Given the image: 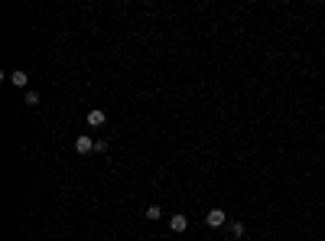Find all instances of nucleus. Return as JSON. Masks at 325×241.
I'll return each instance as SVG.
<instances>
[{"label": "nucleus", "mask_w": 325, "mask_h": 241, "mask_svg": "<svg viewBox=\"0 0 325 241\" xmlns=\"http://www.w3.org/2000/svg\"><path fill=\"white\" fill-rule=\"evenodd\" d=\"M169 228H173L176 235H179V231H185V228H189V219H185L182 212H176L173 219H169Z\"/></svg>", "instance_id": "39448f33"}, {"label": "nucleus", "mask_w": 325, "mask_h": 241, "mask_svg": "<svg viewBox=\"0 0 325 241\" xmlns=\"http://www.w3.org/2000/svg\"><path fill=\"white\" fill-rule=\"evenodd\" d=\"M205 222H208V228H221L228 222V215H225V208H208V215H205Z\"/></svg>", "instance_id": "f257e3e1"}, {"label": "nucleus", "mask_w": 325, "mask_h": 241, "mask_svg": "<svg viewBox=\"0 0 325 241\" xmlns=\"http://www.w3.org/2000/svg\"><path fill=\"white\" fill-rule=\"evenodd\" d=\"M7 82H10L13 88H26V85H30V75H26L23 69H16V72H10V75H7Z\"/></svg>", "instance_id": "20e7f679"}, {"label": "nucleus", "mask_w": 325, "mask_h": 241, "mask_svg": "<svg viewBox=\"0 0 325 241\" xmlns=\"http://www.w3.org/2000/svg\"><path fill=\"white\" fill-rule=\"evenodd\" d=\"M75 154H95V140H91V137H88V134H81V137H78L75 140Z\"/></svg>", "instance_id": "7ed1b4c3"}, {"label": "nucleus", "mask_w": 325, "mask_h": 241, "mask_svg": "<svg viewBox=\"0 0 325 241\" xmlns=\"http://www.w3.org/2000/svg\"><path fill=\"white\" fill-rule=\"evenodd\" d=\"M104 124H108V114H104L101 108L88 111V127H104Z\"/></svg>", "instance_id": "f03ea898"}, {"label": "nucleus", "mask_w": 325, "mask_h": 241, "mask_svg": "<svg viewBox=\"0 0 325 241\" xmlns=\"http://www.w3.org/2000/svg\"><path fill=\"white\" fill-rule=\"evenodd\" d=\"M231 238H244V222H231Z\"/></svg>", "instance_id": "423d86ee"}, {"label": "nucleus", "mask_w": 325, "mask_h": 241, "mask_svg": "<svg viewBox=\"0 0 325 241\" xmlns=\"http://www.w3.org/2000/svg\"><path fill=\"white\" fill-rule=\"evenodd\" d=\"M108 150V140H95V154H104Z\"/></svg>", "instance_id": "1a4fd4ad"}, {"label": "nucleus", "mask_w": 325, "mask_h": 241, "mask_svg": "<svg viewBox=\"0 0 325 241\" xmlns=\"http://www.w3.org/2000/svg\"><path fill=\"white\" fill-rule=\"evenodd\" d=\"M23 101H26L30 108H36V104H39V95H36V91H26V98H23Z\"/></svg>", "instance_id": "6e6552de"}, {"label": "nucleus", "mask_w": 325, "mask_h": 241, "mask_svg": "<svg viewBox=\"0 0 325 241\" xmlns=\"http://www.w3.org/2000/svg\"><path fill=\"white\" fill-rule=\"evenodd\" d=\"M143 215H146L150 222H156V219H162V208H160V206H150L146 212H143Z\"/></svg>", "instance_id": "0eeeda50"}]
</instances>
